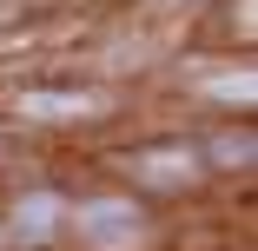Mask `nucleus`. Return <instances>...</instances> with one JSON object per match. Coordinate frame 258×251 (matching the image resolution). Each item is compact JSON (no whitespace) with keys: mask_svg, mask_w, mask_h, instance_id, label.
Instances as JSON below:
<instances>
[{"mask_svg":"<svg viewBox=\"0 0 258 251\" xmlns=\"http://www.w3.org/2000/svg\"><path fill=\"white\" fill-rule=\"evenodd\" d=\"M80 231H93L99 244H126L139 231L133 205H113V198H99V205H80Z\"/></svg>","mask_w":258,"mask_h":251,"instance_id":"obj_1","label":"nucleus"},{"mask_svg":"<svg viewBox=\"0 0 258 251\" xmlns=\"http://www.w3.org/2000/svg\"><path fill=\"white\" fill-rule=\"evenodd\" d=\"M99 99H86V93H27L20 99V113H93Z\"/></svg>","mask_w":258,"mask_h":251,"instance_id":"obj_2","label":"nucleus"},{"mask_svg":"<svg viewBox=\"0 0 258 251\" xmlns=\"http://www.w3.org/2000/svg\"><path fill=\"white\" fill-rule=\"evenodd\" d=\"M146 179H192V159L185 152H159V159H139Z\"/></svg>","mask_w":258,"mask_h":251,"instance_id":"obj_3","label":"nucleus"},{"mask_svg":"<svg viewBox=\"0 0 258 251\" xmlns=\"http://www.w3.org/2000/svg\"><path fill=\"white\" fill-rule=\"evenodd\" d=\"M53 212H60L53 198H27V205H20V231H33V238H40L46 225H53Z\"/></svg>","mask_w":258,"mask_h":251,"instance_id":"obj_4","label":"nucleus"}]
</instances>
